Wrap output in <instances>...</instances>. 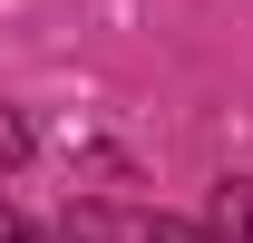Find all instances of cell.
I'll return each mask as SVG.
<instances>
[{"mask_svg": "<svg viewBox=\"0 0 253 243\" xmlns=\"http://www.w3.org/2000/svg\"><path fill=\"white\" fill-rule=\"evenodd\" d=\"M59 243H224V234L185 224V214H156V204H117V195H68Z\"/></svg>", "mask_w": 253, "mask_h": 243, "instance_id": "cell-1", "label": "cell"}, {"mask_svg": "<svg viewBox=\"0 0 253 243\" xmlns=\"http://www.w3.org/2000/svg\"><path fill=\"white\" fill-rule=\"evenodd\" d=\"M214 234H224V243H253V185H244V175L214 185Z\"/></svg>", "mask_w": 253, "mask_h": 243, "instance_id": "cell-2", "label": "cell"}, {"mask_svg": "<svg viewBox=\"0 0 253 243\" xmlns=\"http://www.w3.org/2000/svg\"><path fill=\"white\" fill-rule=\"evenodd\" d=\"M30 117H20V107H10V97H0V175H20V165H30Z\"/></svg>", "mask_w": 253, "mask_h": 243, "instance_id": "cell-3", "label": "cell"}, {"mask_svg": "<svg viewBox=\"0 0 253 243\" xmlns=\"http://www.w3.org/2000/svg\"><path fill=\"white\" fill-rule=\"evenodd\" d=\"M0 243H49V234H39V224H30L20 204H0Z\"/></svg>", "mask_w": 253, "mask_h": 243, "instance_id": "cell-4", "label": "cell"}]
</instances>
